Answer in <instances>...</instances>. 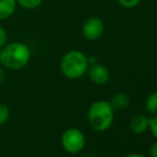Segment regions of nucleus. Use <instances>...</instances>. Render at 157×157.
<instances>
[{"label": "nucleus", "instance_id": "nucleus-12", "mask_svg": "<svg viewBox=\"0 0 157 157\" xmlns=\"http://www.w3.org/2000/svg\"><path fill=\"white\" fill-rule=\"evenodd\" d=\"M17 2L26 9H34L41 4L42 0H17Z\"/></svg>", "mask_w": 157, "mask_h": 157}, {"label": "nucleus", "instance_id": "nucleus-17", "mask_svg": "<svg viewBox=\"0 0 157 157\" xmlns=\"http://www.w3.org/2000/svg\"><path fill=\"white\" fill-rule=\"evenodd\" d=\"M88 59V63H89V65H91V64H94L97 62V59L95 58V57L91 56V57H87Z\"/></svg>", "mask_w": 157, "mask_h": 157}, {"label": "nucleus", "instance_id": "nucleus-9", "mask_svg": "<svg viewBox=\"0 0 157 157\" xmlns=\"http://www.w3.org/2000/svg\"><path fill=\"white\" fill-rule=\"evenodd\" d=\"M15 0H0V19L8 18L15 10Z\"/></svg>", "mask_w": 157, "mask_h": 157}, {"label": "nucleus", "instance_id": "nucleus-2", "mask_svg": "<svg viewBox=\"0 0 157 157\" xmlns=\"http://www.w3.org/2000/svg\"><path fill=\"white\" fill-rule=\"evenodd\" d=\"M30 58L29 48L21 43H11L4 46L0 52V61L11 70L23 68Z\"/></svg>", "mask_w": 157, "mask_h": 157}, {"label": "nucleus", "instance_id": "nucleus-10", "mask_svg": "<svg viewBox=\"0 0 157 157\" xmlns=\"http://www.w3.org/2000/svg\"><path fill=\"white\" fill-rule=\"evenodd\" d=\"M145 109L150 114H157V92H153L147 97L145 101Z\"/></svg>", "mask_w": 157, "mask_h": 157}, {"label": "nucleus", "instance_id": "nucleus-19", "mask_svg": "<svg viewBox=\"0 0 157 157\" xmlns=\"http://www.w3.org/2000/svg\"><path fill=\"white\" fill-rule=\"evenodd\" d=\"M123 157H145V156L141 155V154L134 153V154H127V155H125V156H123Z\"/></svg>", "mask_w": 157, "mask_h": 157}, {"label": "nucleus", "instance_id": "nucleus-6", "mask_svg": "<svg viewBox=\"0 0 157 157\" xmlns=\"http://www.w3.org/2000/svg\"><path fill=\"white\" fill-rule=\"evenodd\" d=\"M87 72L88 75H89V78L91 79V81H93L95 85H106L110 79L109 70L105 65L97 62L89 65Z\"/></svg>", "mask_w": 157, "mask_h": 157}, {"label": "nucleus", "instance_id": "nucleus-18", "mask_svg": "<svg viewBox=\"0 0 157 157\" xmlns=\"http://www.w3.org/2000/svg\"><path fill=\"white\" fill-rule=\"evenodd\" d=\"M4 78H6V73H4V71L0 67V83L3 82Z\"/></svg>", "mask_w": 157, "mask_h": 157}, {"label": "nucleus", "instance_id": "nucleus-13", "mask_svg": "<svg viewBox=\"0 0 157 157\" xmlns=\"http://www.w3.org/2000/svg\"><path fill=\"white\" fill-rule=\"evenodd\" d=\"M141 0H118V2L123 6V8L126 9H132L137 6L139 3H140Z\"/></svg>", "mask_w": 157, "mask_h": 157}, {"label": "nucleus", "instance_id": "nucleus-5", "mask_svg": "<svg viewBox=\"0 0 157 157\" xmlns=\"http://www.w3.org/2000/svg\"><path fill=\"white\" fill-rule=\"evenodd\" d=\"M104 23L98 17H90L85 21L82 27V34L87 40L96 41L103 35Z\"/></svg>", "mask_w": 157, "mask_h": 157}, {"label": "nucleus", "instance_id": "nucleus-11", "mask_svg": "<svg viewBox=\"0 0 157 157\" xmlns=\"http://www.w3.org/2000/svg\"><path fill=\"white\" fill-rule=\"evenodd\" d=\"M9 118H10V110L8 106H6L4 104H0V126L6 123Z\"/></svg>", "mask_w": 157, "mask_h": 157}, {"label": "nucleus", "instance_id": "nucleus-8", "mask_svg": "<svg viewBox=\"0 0 157 157\" xmlns=\"http://www.w3.org/2000/svg\"><path fill=\"white\" fill-rule=\"evenodd\" d=\"M129 101H130V99L127 94L117 93L112 96L111 101H110V104H111L112 108H113L114 110L121 111V110H124L128 107Z\"/></svg>", "mask_w": 157, "mask_h": 157}, {"label": "nucleus", "instance_id": "nucleus-3", "mask_svg": "<svg viewBox=\"0 0 157 157\" xmlns=\"http://www.w3.org/2000/svg\"><path fill=\"white\" fill-rule=\"evenodd\" d=\"M89 63L83 52L79 50H71L63 57L60 64L61 72L66 78L78 79L87 73Z\"/></svg>", "mask_w": 157, "mask_h": 157}, {"label": "nucleus", "instance_id": "nucleus-7", "mask_svg": "<svg viewBox=\"0 0 157 157\" xmlns=\"http://www.w3.org/2000/svg\"><path fill=\"white\" fill-rule=\"evenodd\" d=\"M129 128L134 134H143L149 129V118L142 114H137L132 117L129 122Z\"/></svg>", "mask_w": 157, "mask_h": 157}, {"label": "nucleus", "instance_id": "nucleus-1", "mask_svg": "<svg viewBox=\"0 0 157 157\" xmlns=\"http://www.w3.org/2000/svg\"><path fill=\"white\" fill-rule=\"evenodd\" d=\"M114 111L110 101H94L88 110V122L96 132H106L113 124Z\"/></svg>", "mask_w": 157, "mask_h": 157}, {"label": "nucleus", "instance_id": "nucleus-14", "mask_svg": "<svg viewBox=\"0 0 157 157\" xmlns=\"http://www.w3.org/2000/svg\"><path fill=\"white\" fill-rule=\"evenodd\" d=\"M149 129L153 134V136L157 139V114L153 118L149 119Z\"/></svg>", "mask_w": 157, "mask_h": 157}, {"label": "nucleus", "instance_id": "nucleus-4", "mask_svg": "<svg viewBox=\"0 0 157 157\" xmlns=\"http://www.w3.org/2000/svg\"><path fill=\"white\" fill-rule=\"evenodd\" d=\"M61 145L70 154H78L86 145V137L78 128H67L61 136Z\"/></svg>", "mask_w": 157, "mask_h": 157}, {"label": "nucleus", "instance_id": "nucleus-20", "mask_svg": "<svg viewBox=\"0 0 157 157\" xmlns=\"http://www.w3.org/2000/svg\"><path fill=\"white\" fill-rule=\"evenodd\" d=\"M83 157H93V156H91V155H86V156H83Z\"/></svg>", "mask_w": 157, "mask_h": 157}, {"label": "nucleus", "instance_id": "nucleus-15", "mask_svg": "<svg viewBox=\"0 0 157 157\" xmlns=\"http://www.w3.org/2000/svg\"><path fill=\"white\" fill-rule=\"evenodd\" d=\"M6 33L1 27H0V47L3 46L4 44H6Z\"/></svg>", "mask_w": 157, "mask_h": 157}, {"label": "nucleus", "instance_id": "nucleus-16", "mask_svg": "<svg viewBox=\"0 0 157 157\" xmlns=\"http://www.w3.org/2000/svg\"><path fill=\"white\" fill-rule=\"evenodd\" d=\"M150 156L151 157H157V142L153 143L150 149Z\"/></svg>", "mask_w": 157, "mask_h": 157}]
</instances>
